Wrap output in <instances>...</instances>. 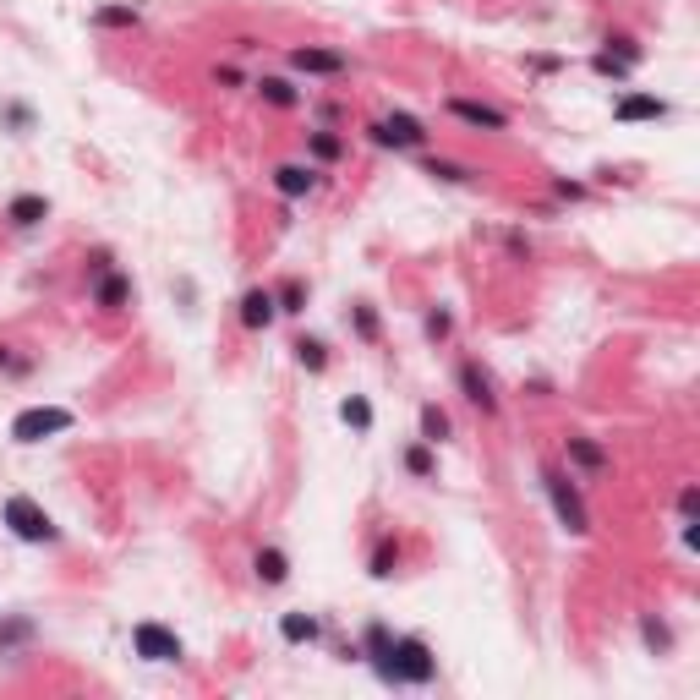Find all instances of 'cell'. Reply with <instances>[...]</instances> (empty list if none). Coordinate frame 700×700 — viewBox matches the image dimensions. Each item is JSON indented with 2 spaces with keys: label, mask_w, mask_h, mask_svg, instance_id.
I'll return each mask as SVG.
<instances>
[{
  "label": "cell",
  "mask_w": 700,
  "mask_h": 700,
  "mask_svg": "<svg viewBox=\"0 0 700 700\" xmlns=\"http://www.w3.org/2000/svg\"><path fill=\"white\" fill-rule=\"evenodd\" d=\"M372 143H383V148H422L427 143V126L416 121V115H383V121H372Z\"/></svg>",
  "instance_id": "6"
},
{
  "label": "cell",
  "mask_w": 700,
  "mask_h": 700,
  "mask_svg": "<svg viewBox=\"0 0 700 700\" xmlns=\"http://www.w3.org/2000/svg\"><path fill=\"white\" fill-rule=\"evenodd\" d=\"M394 569H400V547H394V542H378V547H372V558H367V575H372V580H389Z\"/></svg>",
  "instance_id": "21"
},
{
  "label": "cell",
  "mask_w": 700,
  "mask_h": 700,
  "mask_svg": "<svg viewBox=\"0 0 700 700\" xmlns=\"http://www.w3.org/2000/svg\"><path fill=\"white\" fill-rule=\"evenodd\" d=\"M422 438H427V443H443V438H449V416H443L438 405H422Z\"/></svg>",
  "instance_id": "26"
},
{
  "label": "cell",
  "mask_w": 700,
  "mask_h": 700,
  "mask_svg": "<svg viewBox=\"0 0 700 700\" xmlns=\"http://www.w3.org/2000/svg\"><path fill=\"white\" fill-rule=\"evenodd\" d=\"M274 312H279L274 290H247V296H241V323H247V329H268Z\"/></svg>",
  "instance_id": "14"
},
{
  "label": "cell",
  "mask_w": 700,
  "mask_h": 700,
  "mask_svg": "<svg viewBox=\"0 0 700 700\" xmlns=\"http://www.w3.org/2000/svg\"><path fill=\"white\" fill-rule=\"evenodd\" d=\"M449 329H454V318H449V312H427V340H449Z\"/></svg>",
  "instance_id": "32"
},
{
  "label": "cell",
  "mask_w": 700,
  "mask_h": 700,
  "mask_svg": "<svg viewBox=\"0 0 700 700\" xmlns=\"http://www.w3.org/2000/svg\"><path fill=\"white\" fill-rule=\"evenodd\" d=\"M214 83H225V88H236V83H241V72H236V66H214Z\"/></svg>",
  "instance_id": "35"
},
{
  "label": "cell",
  "mask_w": 700,
  "mask_h": 700,
  "mask_svg": "<svg viewBox=\"0 0 700 700\" xmlns=\"http://www.w3.org/2000/svg\"><path fill=\"white\" fill-rule=\"evenodd\" d=\"M22 640H33V618L28 613H17V618H6V624H0V657H11Z\"/></svg>",
  "instance_id": "18"
},
{
  "label": "cell",
  "mask_w": 700,
  "mask_h": 700,
  "mask_svg": "<svg viewBox=\"0 0 700 700\" xmlns=\"http://www.w3.org/2000/svg\"><path fill=\"white\" fill-rule=\"evenodd\" d=\"M279 635H285L290 646H312V640H318V618H307V613H285V618H279Z\"/></svg>",
  "instance_id": "17"
},
{
  "label": "cell",
  "mask_w": 700,
  "mask_h": 700,
  "mask_svg": "<svg viewBox=\"0 0 700 700\" xmlns=\"http://www.w3.org/2000/svg\"><path fill=\"white\" fill-rule=\"evenodd\" d=\"M356 334L361 340H378V318H372V307H356Z\"/></svg>",
  "instance_id": "33"
},
{
  "label": "cell",
  "mask_w": 700,
  "mask_h": 700,
  "mask_svg": "<svg viewBox=\"0 0 700 700\" xmlns=\"http://www.w3.org/2000/svg\"><path fill=\"white\" fill-rule=\"evenodd\" d=\"M252 569H258L263 586H285V580H290V558L279 553V547H263V553L252 558Z\"/></svg>",
  "instance_id": "16"
},
{
  "label": "cell",
  "mask_w": 700,
  "mask_h": 700,
  "mask_svg": "<svg viewBox=\"0 0 700 700\" xmlns=\"http://www.w3.org/2000/svg\"><path fill=\"white\" fill-rule=\"evenodd\" d=\"M274 301H279V312H301V307H307V285H301V279H290Z\"/></svg>",
  "instance_id": "28"
},
{
  "label": "cell",
  "mask_w": 700,
  "mask_h": 700,
  "mask_svg": "<svg viewBox=\"0 0 700 700\" xmlns=\"http://www.w3.org/2000/svg\"><path fill=\"white\" fill-rule=\"evenodd\" d=\"M72 422L77 416L61 411V405H28V411H17V422H11V438L17 443H44V438L66 433Z\"/></svg>",
  "instance_id": "4"
},
{
  "label": "cell",
  "mask_w": 700,
  "mask_h": 700,
  "mask_svg": "<svg viewBox=\"0 0 700 700\" xmlns=\"http://www.w3.org/2000/svg\"><path fill=\"white\" fill-rule=\"evenodd\" d=\"M0 520H6L11 525V536H17V542H44V547H50V542H61V531H55V520L50 515H44V509L39 504H33V498H6V509H0Z\"/></svg>",
  "instance_id": "3"
},
{
  "label": "cell",
  "mask_w": 700,
  "mask_h": 700,
  "mask_svg": "<svg viewBox=\"0 0 700 700\" xmlns=\"http://www.w3.org/2000/svg\"><path fill=\"white\" fill-rule=\"evenodd\" d=\"M449 115L476 126V132H509V115L493 110V104H476V99H449Z\"/></svg>",
  "instance_id": "8"
},
{
  "label": "cell",
  "mask_w": 700,
  "mask_h": 700,
  "mask_svg": "<svg viewBox=\"0 0 700 700\" xmlns=\"http://www.w3.org/2000/svg\"><path fill=\"white\" fill-rule=\"evenodd\" d=\"M290 66H296V72H307V77H340L350 61H345L340 50H318V44H296V50H290Z\"/></svg>",
  "instance_id": "7"
},
{
  "label": "cell",
  "mask_w": 700,
  "mask_h": 700,
  "mask_svg": "<svg viewBox=\"0 0 700 700\" xmlns=\"http://www.w3.org/2000/svg\"><path fill=\"white\" fill-rule=\"evenodd\" d=\"M427 175H433V181H471V170L449 165V159H427Z\"/></svg>",
  "instance_id": "29"
},
{
  "label": "cell",
  "mask_w": 700,
  "mask_h": 700,
  "mask_svg": "<svg viewBox=\"0 0 700 700\" xmlns=\"http://www.w3.org/2000/svg\"><path fill=\"white\" fill-rule=\"evenodd\" d=\"M0 367H6V345H0Z\"/></svg>",
  "instance_id": "36"
},
{
  "label": "cell",
  "mask_w": 700,
  "mask_h": 700,
  "mask_svg": "<svg viewBox=\"0 0 700 700\" xmlns=\"http://www.w3.org/2000/svg\"><path fill=\"white\" fill-rule=\"evenodd\" d=\"M312 186H318V170L312 165H279L274 170V192L279 197H307Z\"/></svg>",
  "instance_id": "13"
},
{
  "label": "cell",
  "mask_w": 700,
  "mask_h": 700,
  "mask_svg": "<svg viewBox=\"0 0 700 700\" xmlns=\"http://www.w3.org/2000/svg\"><path fill=\"white\" fill-rule=\"evenodd\" d=\"M591 66H597L602 77H613V83H624V77H629V61H618L613 50H602V55H597V61H591Z\"/></svg>",
  "instance_id": "30"
},
{
  "label": "cell",
  "mask_w": 700,
  "mask_h": 700,
  "mask_svg": "<svg viewBox=\"0 0 700 700\" xmlns=\"http://www.w3.org/2000/svg\"><path fill=\"white\" fill-rule=\"evenodd\" d=\"M405 471H411L416 476V482H427V476H433L438 471V460H433V443H411V449H405Z\"/></svg>",
  "instance_id": "20"
},
{
  "label": "cell",
  "mask_w": 700,
  "mask_h": 700,
  "mask_svg": "<svg viewBox=\"0 0 700 700\" xmlns=\"http://www.w3.org/2000/svg\"><path fill=\"white\" fill-rule=\"evenodd\" d=\"M640 635H646L651 651H673V629L662 624V618H640Z\"/></svg>",
  "instance_id": "25"
},
{
  "label": "cell",
  "mask_w": 700,
  "mask_h": 700,
  "mask_svg": "<svg viewBox=\"0 0 700 700\" xmlns=\"http://www.w3.org/2000/svg\"><path fill=\"white\" fill-rule=\"evenodd\" d=\"M613 115H618V121H662V115H668V104L651 99V93H624V99L613 104Z\"/></svg>",
  "instance_id": "12"
},
{
  "label": "cell",
  "mask_w": 700,
  "mask_h": 700,
  "mask_svg": "<svg viewBox=\"0 0 700 700\" xmlns=\"http://www.w3.org/2000/svg\"><path fill=\"white\" fill-rule=\"evenodd\" d=\"M132 646L143 662H181V635L165 624H137L132 629Z\"/></svg>",
  "instance_id": "5"
},
{
  "label": "cell",
  "mask_w": 700,
  "mask_h": 700,
  "mask_svg": "<svg viewBox=\"0 0 700 700\" xmlns=\"http://www.w3.org/2000/svg\"><path fill=\"white\" fill-rule=\"evenodd\" d=\"M695 509H700V487H684V493H679V515L695 520Z\"/></svg>",
  "instance_id": "34"
},
{
  "label": "cell",
  "mask_w": 700,
  "mask_h": 700,
  "mask_svg": "<svg viewBox=\"0 0 700 700\" xmlns=\"http://www.w3.org/2000/svg\"><path fill=\"white\" fill-rule=\"evenodd\" d=\"M126 301H132V279H126L121 268H104V274L93 279V307H104V312H121Z\"/></svg>",
  "instance_id": "10"
},
{
  "label": "cell",
  "mask_w": 700,
  "mask_h": 700,
  "mask_svg": "<svg viewBox=\"0 0 700 700\" xmlns=\"http://www.w3.org/2000/svg\"><path fill=\"white\" fill-rule=\"evenodd\" d=\"M340 416H345L350 427H361V433H367V427H372V405L361 400V394H350V400L340 405Z\"/></svg>",
  "instance_id": "27"
},
{
  "label": "cell",
  "mask_w": 700,
  "mask_h": 700,
  "mask_svg": "<svg viewBox=\"0 0 700 700\" xmlns=\"http://www.w3.org/2000/svg\"><path fill=\"white\" fill-rule=\"evenodd\" d=\"M93 28H137V11L132 6H99L93 11Z\"/></svg>",
  "instance_id": "22"
},
{
  "label": "cell",
  "mask_w": 700,
  "mask_h": 700,
  "mask_svg": "<svg viewBox=\"0 0 700 700\" xmlns=\"http://www.w3.org/2000/svg\"><path fill=\"white\" fill-rule=\"evenodd\" d=\"M564 454H569V465H580V471H608V449L591 443V438H569Z\"/></svg>",
  "instance_id": "15"
},
{
  "label": "cell",
  "mask_w": 700,
  "mask_h": 700,
  "mask_svg": "<svg viewBox=\"0 0 700 700\" xmlns=\"http://www.w3.org/2000/svg\"><path fill=\"white\" fill-rule=\"evenodd\" d=\"M0 121L17 126V132H28V126H33V110H28V104H6V110H0Z\"/></svg>",
  "instance_id": "31"
},
{
  "label": "cell",
  "mask_w": 700,
  "mask_h": 700,
  "mask_svg": "<svg viewBox=\"0 0 700 700\" xmlns=\"http://www.w3.org/2000/svg\"><path fill=\"white\" fill-rule=\"evenodd\" d=\"M296 361L307 372H323L329 367V350H323V340H296Z\"/></svg>",
  "instance_id": "24"
},
{
  "label": "cell",
  "mask_w": 700,
  "mask_h": 700,
  "mask_svg": "<svg viewBox=\"0 0 700 700\" xmlns=\"http://www.w3.org/2000/svg\"><path fill=\"white\" fill-rule=\"evenodd\" d=\"M307 148H312V159H323V165H334V159L345 154V143H340L334 132H312V137H307Z\"/></svg>",
  "instance_id": "23"
},
{
  "label": "cell",
  "mask_w": 700,
  "mask_h": 700,
  "mask_svg": "<svg viewBox=\"0 0 700 700\" xmlns=\"http://www.w3.org/2000/svg\"><path fill=\"white\" fill-rule=\"evenodd\" d=\"M258 93H263L268 104H274V110H296V104H301V93L290 88L285 77H263V83H258Z\"/></svg>",
  "instance_id": "19"
},
{
  "label": "cell",
  "mask_w": 700,
  "mask_h": 700,
  "mask_svg": "<svg viewBox=\"0 0 700 700\" xmlns=\"http://www.w3.org/2000/svg\"><path fill=\"white\" fill-rule=\"evenodd\" d=\"M372 668H378L383 684H433L438 657H433V646L416 640V635H389V646L372 657Z\"/></svg>",
  "instance_id": "1"
},
{
  "label": "cell",
  "mask_w": 700,
  "mask_h": 700,
  "mask_svg": "<svg viewBox=\"0 0 700 700\" xmlns=\"http://www.w3.org/2000/svg\"><path fill=\"white\" fill-rule=\"evenodd\" d=\"M542 493L553 498V515H558V525H564L569 536H586V531H591V515H586V498H580L575 476L542 471Z\"/></svg>",
  "instance_id": "2"
},
{
  "label": "cell",
  "mask_w": 700,
  "mask_h": 700,
  "mask_svg": "<svg viewBox=\"0 0 700 700\" xmlns=\"http://www.w3.org/2000/svg\"><path fill=\"white\" fill-rule=\"evenodd\" d=\"M460 389H465V400L476 405L482 416H493L498 411V394H493V378H487L476 361H460Z\"/></svg>",
  "instance_id": "9"
},
{
  "label": "cell",
  "mask_w": 700,
  "mask_h": 700,
  "mask_svg": "<svg viewBox=\"0 0 700 700\" xmlns=\"http://www.w3.org/2000/svg\"><path fill=\"white\" fill-rule=\"evenodd\" d=\"M6 219H11V230H33L39 219H50V203H44L39 192H22V197L6 203Z\"/></svg>",
  "instance_id": "11"
}]
</instances>
